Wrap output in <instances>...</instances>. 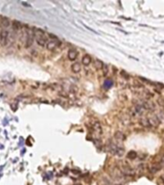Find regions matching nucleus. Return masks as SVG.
<instances>
[{
  "label": "nucleus",
  "instance_id": "obj_1",
  "mask_svg": "<svg viewBox=\"0 0 164 185\" xmlns=\"http://www.w3.org/2000/svg\"><path fill=\"white\" fill-rule=\"evenodd\" d=\"M9 35L10 32L3 28L2 30H0V45L1 46H6L7 43L9 42Z\"/></svg>",
  "mask_w": 164,
  "mask_h": 185
},
{
  "label": "nucleus",
  "instance_id": "obj_2",
  "mask_svg": "<svg viewBox=\"0 0 164 185\" xmlns=\"http://www.w3.org/2000/svg\"><path fill=\"white\" fill-rule=\"evenodd\" d=\"M35 40V33L34 31L29 30L26 31V42H25V47L29 48L33 45V42Z\"/></svg>",
  "mask_w": 164,
  "mask_h": 185
},
{
  "label": "nucleus",
  "instance_id": "obj_3",
  "mask_svg": "<svg viewBox=\"0 0 164 185\" xmlns=\"http://www.w3.org/2000/svg\"><path fill=\"white\" fill-rule=\"evenodd\" d=\"M147 119H148L150 126H153V127L159 126L160 119H159V118H158L157 116H156V115H151V116H149L148 118H147Z\"/></svg>",
  "mask_w": 164,
  "mask_h": 185
},
{
  "label": "nucleus",
  "instance_id": "obj_4",
  "mask_svg": "<svg viewBox=\"0 0 164 185\" xmlns=\"http://www.w3.org/2000/svg\"><path fill=\"white\" fill-rule=\"evenodd\" d=\"M118 149H119V146H118L117 145H115V144H113V143H109V144L107 146L108 151L111 152V153L113 154V155H116Z\"/></svg>",
  "mask_w": 164,
  "mask_h": 185
},
{
  "label": "nucleus",
  "instance_id": "obj_5",
  "mask_svg": "<svg viewBox=\"0 0 164 185\" xmlns=\"http://www.w3.org/2000/svg\"><path fill=\"white\" fill-rule=\"evenodd\" d=\"M59 45V41H48V42L46 43V48L48 50H54L56 49V47Z\"/></svg>",
  "mask_w": 164,
  "mask_h": 185
},
{
  "label": "nucleus",
  "instance_id": "obj_6",
  "mask_svg": "<svg viewBox=\"0 0 164 185\" xmlns=\"http://www.w3.org/2000/svg\"><path fill=\"white\" fill-rule=\"evenodd\" d=\"M141 105L144 108V110H151V111L155 110V105L153 104L152 101H144L141 103Z\"/></svg>",
  "mask_w": 164,
  "mask_h": 185
},
{
  "label": "nucleus",
  "instance_id": "obj_7",
  "mask_svg": "<svg viewBox=\"0 0 164 185\" xmlns=\"http://www.w3.org/2000/svg\"><path fill=\"white\" fill-rule=\"evenodd\" d=\"M92 129H93V132L96 133L97 135H101L102 134V126L100 123H94L93 126H92Z\"/></svg>",
  "mask_w": 164,
  "mask_h": 185
},
{
  "label": "nucleus",
  "instance_id": "obj_8",
  "mask_svg": "<svg viewBox=\"0 0 164 185\" xmlns=\"http://www.w3.org/2000/svg\"><path fill=\"white\" fill-rule=\"evenodd\" d=\"M114 139H116L117 141H120V142H123V141L126 140V136L121 131H116L114 133Z\"/></svg>",
  "mask_w": 164,
  "mask_h": 185
},
{
  "label": "nucleus",
  "instance_id": "obj_9",
  "mask_svg": "<svg viewBox=\"0 0 164 185\" xmlns=\"http://www.w3.org/2000/svg\"><path fill=\"white\" fill-rule=\"evenodd\" d=\"M68 59L70 60V61H75L76 58H77L78 56V52L76 51L75 49H70L68 51Z\"/></svg>",
  "mask_w": 164,
  "mask_h": 185
},
{
  "label": "nucleus",
  "instance_id": "obj_10",
  "mask_svg": "<svg viewBox=\"0 0 164 185\" xmlns=\"http://www.w3.org/2000/svg\"><path fill=\"white\" fill-rule=\"evenodd\" d=\"M122 172L125 173L126 176H133L134 175V170H133L132 168H130L128 166H125L122 168Z\"/></svg>",
  "mask_w": 164,
  "mask_h": 185
},
{
  "label": "nucleus",
  "instance_id": "obj_11",
  "mask_svg": "<svg viewBox=\"0 0 164 185\" xmlns=\"http://www.w3.org/2000/svg\"><path fill=\"white\" fill-rule=\"evenodd\" d=\"M91 62H92V59L88 54H85L83 57V59H82V63H83L84 66H89Z\"/></svg>",
  "mask_w": 164,
  "mask_h": 185
},
{
  "label": "nucleus",
  "instance_id": "obj_12",
  "mask_svg": "<svg viewBox=\"0 0 164 185\" xmlns=\"http://www.w3.org/2000/svg\"><path fill=\"white\" fill-rule=\"evenodd\" d=\"M81 69H82V68H81V64L78 63V62L74 63V64L72 65V66H71V70H72V72H73L74 73H78V72H81Z\"/></svg>",
  "mask_w": 164,
  "mask_h": 185
},
{
  "label": "nucleus",
  "instance_id": "obj_13",
  "mask_svg": "<svg viewBox=\"0 0 164 185\" xmlns=\"http://www.w3.org/2000/svg\"><path fill=\"white\" fill-rule=\"evenodd\" d=\"M160 170V166L159 165H157V164H156V165H153V166H151L150 167V173H156V172H158Z\"/></svg>",
  "mask_w": 164,
  "mask_h": 185
},
{
  "label": "nucleus",
  "instance_id": "obj_14",
  "mask_svg": "<svg viewBox=\"0 0 164 185\" xmlns=\"http://www.w3.org/2000/svg\"><path fill=\"white\" fill-rule=\"evenodd\" d=\"M127 157H128L129 159H130V160H133V159H135V158H136V157H137V154H136V152H135V151H133V150H130V151H129V152H128Z\"/></svg>",
  "mask_w": 164,
  "mask_h": 185
},
{
  "label": "nucleus",
  "instance_id": "obj_15",
  "mask_svg": "<svg viewBox=\"0 0 164 185\" xmlns=\"http://www.w3.org/2000/svg\"><path fill=\"white\" fill-rule=\"evenodd\" d=\"M140 124L142 126H144V127H150V124H149V122H148V119L143 118V119H140Z\"/></svg>",
  "mask_w": 164,
  "mask_h": 185
},
{
  "label": "nucleus",
  "instance_id": "obj_16",
  "mask_svg": "<svg viewBox=\"0 0 164 185\" xmlns=\"http://www.w3.org/2000/svg\"><path fill=\"white\" fill-rule=\"evenodd\" d=\"M94 65H95V68H96L97 69H102V68H103V66H104V64L100 61V60H96L95 63H94Z\"/></svg>",
  "mask_w": 164,
  "mask_h": 185
},
{
  "label": "nucleus",
  "instance_id": "obj_17",
  "mask_svg": "<svg viewBox=\"0 0 164 185\" xmlns=\"http://www.w3.org/2000/svg\"><path fill=\"white\" fill-rule=\"evenodd\" d=\"M102 69H103V72H104V75H107L108 74V66L107 65H105L104 64V66H103V68H102Z\"/></svg>",
  "mask_w": 164,
  "mask_h": 185
},
{
  "label": "nucleus",
  "instance_id": "obj_18",
  "mask_svg": "<svg viewBox=\"0 0 164 185\" xmlns=\"http://www.w3.org/2000/svg\"><path fill=\"white\" fill-rule=\"evenodd\" d=\"M157 102H158V104H159V105L164 106V97H160V99L157 100Z\"/></svg>",
  "mask_w": 164,
  "mask_h": 185
},
{
  "label": "nucleus",
  "instance_id": "obj_19",
  "mask_svg": "<svg viewBox=\"0 0 164 185\" xmlns=\"http://www.w3.org/2000/svg\"><path fill=\"white\" fill-rule=\"evenodd\" d=\"M121 74L125 76L124 78H126V79H128V78H129V74H128V73H126V72H124V70H122V72H121Z\"/></svg>",
  "mask_w": 164,
  "mask_h": 185
},
{
  "label": "nucleus",
  "instance_id": "obj_20",
  "mask_svg": "<svg viewBox=\"0 0 164 185\" xmlns=\"http://www.w3.org/2000/svg\"><path fill=\"white\" fill-rule=\"evenodd\" d=\"M160 162H161V163H164V155L161 157V160H160Z\"/></svg>",
  "mask_w": 164,
  "mask_h": 185
},
{
  "label": "nucleus",
  "instance_id": "obj_21",
  "mask_svg": "<svg viewBox=\"0 0 164 185\" xmlns=\"http://www.w3.org/2000/svg\"><path fill=\"white\" fill-rule=\"evenodd\" d=\"M161 178H162V181H163V182H164V175H163V176H162V177H161Z\"/></svg>",
  "mask_w": 164,
  "mask_h": 185
},
{
  "label": "nucleus",
  "instance_id": "obj_22",
  "mask_svg": "<svg viewBox=\"0 0 164 185\" xmlns=\"http://www.w3.org/2000/svg\"><path fill=\"white\" fill-rule=\"evenodd\" d=\"M75 185H81V184H75Z\"/></svg>",
  "mask_w": 164,
  "mask_h": 185
}]
</instances>
